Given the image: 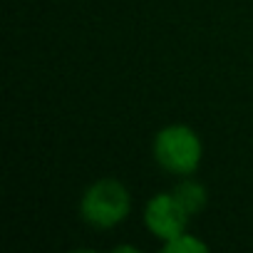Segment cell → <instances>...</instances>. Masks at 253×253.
Returning <instances> with one entry per match:
<instances>
[{"label": "cell", "mask_w": 253, "mask_h": 253, "mask_svg": "<svg viewBox=\"0 0 253 253\" xmlns=\"http://www.w3.org/2000/svg\"><path fill=\"white\" fill-rule=\"evenodd\" d=\"M77 213L94 231L117 228L132 213V194L119 179L102 176L82 191Z\"/></svg>", "instance_id": "6da1fadb"}, {"label": "cell", "mask_w": 253, "mask_h": 253, "mask_svg": "<svg viewBox=\"0 0 253 253\" xmlns=\"http://www.w3.org/2000/svg\"><path fill=\"white\" fill-rule=\"evenodd\" d=\"M152 159L171 176H191L204 162V142L189 124H167L152 139Z\"/></svg>", "instance_id": "7a4b0ae2"}, {"label": "cell", "mask_w": 253, "mask_h": 253, "mask_svg": "<svg viewBox=\"0 0 253 253\" xmlns=\"http://www.w3.org/2000/svg\"><path fill=\"white\" fill-rule=\"evenodd\" d=\"M191 216L174 191H159L144 204V226L157 241H171L189 231Z\"/></svg>", "instance_id": "3957f363"}, {"label": "cell", "mask_w": 253, "mask_h": 253, "mask_svg": "<svg viewBox=\"0 0 253 253\" xmlns=\"http://www.w3.org/2000/svg\"><path fill=\"white\" fill-rule=\"evenodd\" d=\"M171 191L176 194V199L181 201V206L189 211L191 218L199 216L206 209V204H209V191H206V186L199 179H194V174L191 176H181L179 184Z\"/></svg>", "instance_id": "277c9868"}, {"label": "cell", "mask_w": 253, "mask_h": 253, "mask_svg": "<svg viewBox=\"0 0 253 253\" xmlns=\"http://www.w3.org/2000/svg\"><path fill=\"white\" fill-rule=\"evenodd\" d=\"M162 251H164V253H209V243L201 241L196 233L184 231V233H179L176 238L164 241V243H162Z\"/></svg>", "instance_id": "5b68a950"}]
</instances>
